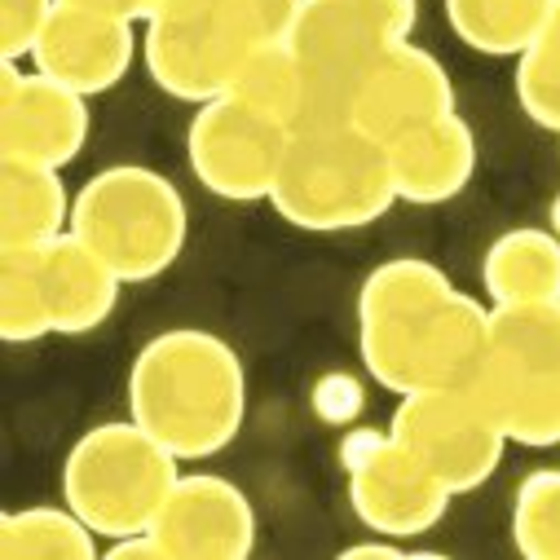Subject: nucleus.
I'll use <instances>...</instances> for the list:
<instances>
[{
    "instance_id": "nucleus-1",
    "label": "nucleus",
    "mask_w": 560,
    "mask_h": 560,
    "mask_svg": "<svg viewBox=\"0 0 560 560\" xmlns=\"http://www.w3.org/2000/svg\"><path fill=\"white\" fill-rule=\"evenodd\" d=\"M358 353L397 397L472 384L490 358V305L459 292L442 265L393 256L358 288Z\"/></svg>"
},
{
    "instance_id": "nucleus-2",
    "label": "nucleus",
    "mask_w": 560,
    "mask_h": 560,
    "mask_svg": "<svg viewBox=\"0 0 560 560\" xmlns=\"http://www.w3.org/2000/svg\"><path fill=\"white\" fill-rule=\"evenodd\" d=\"M128 415L182 464L221 455L247 419V371L238 349L203 327L151 336L128 371Z\"/></svg>"
},
{
    "instance_id": "nucleus-3",
    "label": "nucleus",
    "mask_w": 560,
    "mask_h": 560,
    "mask_svg": "<svg viewBox=\"0 0 560 560\" xmlns=\"http://www.w3.org/2000/svg\"><path fill=\"white\" fill-rule=\"evenodd\" d=\"M397 203L388 147L358 124L292 132L283 173L273 182L269 208L296 230L345 234L375 225Z\"/></svg>"
},
{
    "instance_id": "nucleus-4",
    "label": "nucleus",
    "mask_w": 560,
    "mask_h": 560,
    "mask_svg": "<svg viewBox=\"0 0 560 560\" xmlns=\"http://www.w3.org/2000/svg\"><path fill=\"white\" fill-rule=\"evenodd\" d=\"M419 0H305L288 49L305 75L301 128L353 124V102L366 71L401 40L415 36Z\"/></svg>"
},
{
    "instance_id": "nucleus-5",
    "label": "nucleus",
    "mask_w": 560,
    "mask_h": 560,
    "mask_svg": "<svg viewBox=\"0 0 560 560\" xmlns=\"http://www.w3.org/2000/svg\"><path fill=\"white\" fill-rule=\"evenodd\" d=\"M71 234L124 278V288H137L177 265L190 238V212L164 173L110 164L75 190Z\"/></svg>"
},
{
    "instance_id": "nucleus-6",
    "label": "nucleus",
    "mask_w": 560,
    "mask_h": 560,
    "mask_svg": "<svg viewBox=\"0 0 560 560\" xmlns=\"http://www.w3.org/2000/svg\"><path fill=\"white\" fill-rule=\"evenodd\" d=\"M182 477V459L151 438L137 419H110L89 429L62 459V503L97 534H147Z\"/></svg>"
},
{
    "instance_id": "nucleus-7",
    "label": "nucleus",
    "mask_w": 560,
    "mask_h": 560,
    "mask_svg": "<svg viewBox=\"0 0 560 560\" xmlns=\"http://www.w3.org/2000/svg\"><path fill=\"white\" fill-rule=\"evenodd\" d=\"M142 27V62L151 80L190 106L225 97L256 49L225 0H160Z\"/></svg>"
},
{
    "instance_id": "nucleus-8",
    "label": "nucleus",
    "mask_w": 560,
    "mask_h": 560,
    "mask_svg": "<svg viewBox=\"0 0 560 560\" xmlns=\"http://www.w3.org/2000/svg\"><path fill=\"white\" fill-rule=\"evenodd\" d=\"M388 438L410 459L424 464L455 499L481 490L499 472L503 451L512 446L468 384L397 397Z\"/></svg>"
},
{
    "instance_id": "nucleus-9",
    "label": "nucleus",
    "mask_w": 560,
    "mask_h": 560,
    "mask_svg": "<svg viewBox=\"0 0 560 560\" xmlns=\"http://www.w3.org/2000/svg\"><path fill=\"white\" fill-rule=\"evenodd\" d=\"M292 128L252 110L238 97H212L195 106L186 128V160L199 186L230 203H269L273 182L283 173Z\"/></svg>"
},
{
    "instance_id": "nucleus-10",
    "label": "nucleus",
    "mask_w": 560,
    "mask_h": 560,
    "mask_svg": "<svg viewBox=\"0 0 560 560\" xmlns=\"http://www.w3.org/2000/svg\"><path fill=\"white\" fill-rule=\"evenodd\" d=\"M89 97L36 67L0 71V164L67 168L89 142Z\"/></svg>"
},
{
    "instance_id": "nucleus-11",
    "label": "nucleus",
    "mask_w": 560,
    "mask_h": 560,
    "mask_svg": "<svg viewBox=\"0 0 560 560\" xmlns=\"http://www.w3.org/2000/svg\"><path fill=\"white\" fill-rule=\"evenodd\" d=\"M147 534L164 560H243L256 547V508L230 477L182 472Z\"/></svg>"
},
{
    "instance_id": "nucleus-12",
    "label": "nucleus",
    "mask_w": 560,
    "mask_h": 560,
    "mask_svg": "<svg viewBox=\"0 0 560 560\" xmlns=\"http://www.w3.org/2000/svg\"><path fill=\"white\" fill-rule=\"evenodd\" d=\"M451 110H455L451 71L424 45L401 40L366 71L358 102H353V124L388 147L397 137L424 128Z\"/></svg>"
},
{
    "instance_id": "nucleus-13",
    "label": "nucleus",
    "mask_w": 560,
    "mask_h": 560,
    "mask_svg": "<svg viewBox=\"0 0 560 560\" xmlns=\"http://www.w3.org/2000/svg\"><path fill=\"white\" fill-rule=\"evenodd\" d=\"M349 477V508L353 516L380 534V538H419L442 525L451 508V490L419 464L410 459L393 438Z\"/></svg>"
},
{
    "instance_id": "nucleus-14",
    "label": "nucleus",
    "mask_w": 560,
    "mask_h": 560,
    "mask_svg": "<svg viewBox=\"0 0 560 560\" xmlns=\"http://www.w3.org/2000/svg\"><path fill=\"white\" fill-rule=\"evenodd\" d=\"M132 27L137 23L58 5V14L40 32L27 62L36 71H45L49 80L84 93V97H102L132 71V58H137V49H142V40H137Z\"/></svg>"
},
{
    "instance_id": "nucleus-15",
    "label": "nucleus",
    "mask_w": 560,
    "mask_h": 560,
    "mask_svg": "<svg viewBox=\"0 0 560 560\" xmlns=\"http://www.w3.org/2000/svg\"><path fill=\"white\" fill-rule=\"evenodd\" d=\"M388 168H393L397 203H415V208L451 203L477 177V132L459 110H451L388 142Z\"/></svg>"
},
{
    "instance_id": "nucleus-16",
    "label": "nucleus",
    "mask_w": 560,
    "mask_h": 560,
    "mask_svg": "<svg viewBox=\"0 0 560 560\" xmlns=\"http://www.w3.org/2000/svg\"><path fill=\"white\" fill-rule=\"evenodd\" d=\"M32 256L54 310V336H89L115 314L124 278L71 230L49 243H36Z\"/></svg>"
},
{
    "instance_id": "nucleus-17",
    "label": "nucleus",
    "mask_w": 560,
    "mask_h": 560,
    "mask_svg": "<svg viewBox=\"0 0 560 560\" xmlns=\"http://www.w3.org/2000/svg\"><path fill=\"white\" fill-rule=\"evenodd\" d=\"M468 388L508 442L529 451L560 446V371H525L486 358Z\"/></svg>"
},
{
    "instance_id": "nucleus-18",
    "label": "nucleus",
    "mask_w": 560,
    "mask_h": 560,
    "mask_svg": "<svg viewBox=\"0 0 560 560\" xmlns=\"http://www.w3.org/2000/svg\"><path fill=\"white\" fill-rule=\"evenodd\" d=\"M481 283H486L490 305L560 301V238L538 225L499 234L486 247Z\"/></svg>"
},
{
    "instance_id": "nucleus-19",
    "label": "nucleus",
    "mask_w": 560,
    "mask_h": 560,
    "mask_svg": "<svg viewBox=\"0 0 560 560\" xmlns=\"http://www.w3.org/2000/svg\"><path fill=\"white\" fill-rule=\"evenodd\" d=\"M75 195L58 168L0 164V247H36L71 230Z\"/></svg>"
},
{
    "instance_id": "nucleus-20",
    "label": "nucleus",
    "mask_w": 560,
    "mask_h": 560,
    "mask_svg": "<svg viewBox=\"0 0 560 560\" xmlns=\"http://www.w3.org/2000/svg\"><path fill=\"white\" fill-rule=\"evenodd\" d=\"M442 5L459 45L486 58H521L560 14V0H442Z\"/></svg>"
},
{
    "instance_id": "nucleus-21",
    "label": "nucleus",
    "mask_w": 560,
    "mask_h": 560,
    "mask_svg": "<svg viewBox=\"0 0 560 560\" xmlns=\"http://www.w3.org/2000/svg\"><path fill=\"white\" fill-rule=\"evenodd\" d=\"M0 551L5 560H93L97 534L62 508H10L0 516Z\"/></svg>"
},
{
    "instance_id": "nucleus-22",
    "label": "nucleus",
    "mask_w": 560,
    "mask_h": 560,
    "mask_svg": "<svg viewBox=\"0 0 560 560\" xmlns=\"http://www.w3.org/2000/svg\"><path fill=\"white\" fill-rule=\"evenodd\" d=\"M490 358L525 371H560V301L490 305Z\"/></svg>"
},
{
    "instance_id": "nucleus-23",
    "label": "nucleus",
    "mask_w": 560,
    "mask_h": 560,
    "mask_svg": "<svg viewBox=\"0 0 560 560\" xmlns=\"http://www.w3.org/2000/svg\"><path fill=\"white\" fill-rule=\"evenodd\" d=\"M230 97L247 102L252 110H260V115H269V119H278L283 128L296 132L301 115H305V75H301L296 54L288 49V40L252 49L247 62L234 75Z\"/></svg>"
},
{
    "instance_id": "nucleus-24",
    "label": "nucleus",
    "mask_w": 560,
    "mask_h": 560,
    "mask_svg": "<svg viewBox=\"0 0 560 560\" xmlns=\"http://www.w3.org/2000/svg\"><path fill=\"white\" fill-rule=\"evenodd\" d=\"M0 336L5 345H36L54 336V310L32 247H0Z\"/></svg>"
},
{
    "instance_id": "nucleus-25",
    "label": "nucleus",
    "mask_w": 560,
    "mask_h": 560,
    "mask_svg": "<svg viewBox=\"0 0 560 560\" xmlns=\"http://www.w3.org/2000/svg\"><path fill=\"white\" fill-rule=\"evenodd\" d=\"M512 542L529 560H560V468H534L516 486Z\"/></svg>"
},
{
    "instance_id": "nucleus-26",
    "label": "nucleus",
    "mask_w": 560,
    "mask_h": 560,
    "mask_svg": "<svg viewBox=\"0 0 560 560\" xmlns=\"http://www.w3.org/2000/svg\"><path fill=\"white\" fill-rule=\"evenodd\" d=\"M516 102L538 128L560 137V14L516 58Z\"/></svg>"
},
{
    "instance_id": "nucleus-27",
    "label": "nucleus",
    "mask_w": 560,
    "mask_h": 560,
    "mask_svg": "<svg viewBox=\"0 0 560 560\" xmlns=\"http://www.w3.org/2000/svg\"><path fill=\"white\" fill-rule=\"evenodd\" d=\"M54 14H58V0H0V54H5V62L32 58Z\"/></svg>"
},
{
    "instance_id": "nucleus-28",
    "label": "nucleus",
    "mask_w": 560,
    "mask_h": 560,
    "mask_svg": "<svg viewBox=\"0 0 560 560\" xmlns=\"http://www.w3.org/2000/svg\"><path fill=\"white\" fill-rule=\"evenodd\" d=\"M310 406H314V415L323 419V424L349 429L353 419L362 415V406H366V388H362V380L349 375V371H327V375H318V384L310 388Z\"/></svg>"
},
{
    "instance_id": "nucleus-29",
    "label": "nucleus",
    "mask_w": 560,
    "mask_h": 560,
    "mask_svg": "<svg viewBox=\"0 0 560 560\" xmlns=\"http://www.w3.org/2000/svg\"><path fill=\"white\" fill-rule=\"evenodd\" d=\"M58 5L62 10H89V14L124 19V23H147L160 0H58Z\"/></svg>"
},
{
    "instance_id": "nucleus-30",
    "label": "nucleus",
    "mask_w": 560,
    "mask_h": 560,
    "mask_svg": "<svg viewBox=\"0 0 560 560\" xmlns=\"http://www.w3.org/2000/svg\"><path fill=\"white\" fill-rule=\"evenodd\" d=\"M340 556H401V551H397L393 542L380 538V542H353V547H345Z\"/></svg>"
},
{
    "instance_id": "nucleus-31",
    "label": "nucleus",
    "mask_w": 560,
    "mask_h": 560,
    "mask_svg": "<svg viewBox=\"0 0 560 560\" xmlns=\"http://www.w3.org/2000/svg\"><path fill=\"white\" fill-rule=\"evenodd\" d=\"M547 230L560 238V195H556V199H551V208H547Z\"/></svg>"
}]
</instances>
